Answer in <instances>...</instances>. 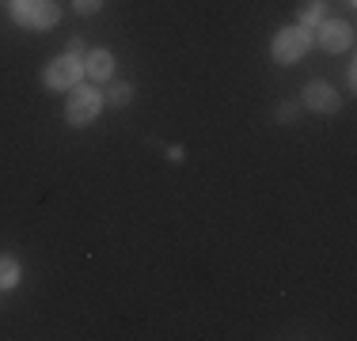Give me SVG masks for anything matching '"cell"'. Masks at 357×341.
<instances>
[{"mask_svg": "<svg viewBox=\"0 0 357 341\" xmlns=\"http://www.w3.org/2000/svg\"><path fill=\"white\" fill-rule=\"evenodd\" d=\"M103 4L107 0H73V12L76 15H96V12H103Z\"/></svg>", "mask_w": 357, "mask_h": 341, "instance_id": "cell-11", "label": "cell"}, {"mask_svg": "<svg viewBox=\"0 0 357 341\" xmlns=\"http://www.w3.org/2000/svg\"><path fill=\"white\" fill-rule=\"evenodd\" d=\"M167 159H172V164H183V159H186V152L178 148V144H172V148H167Z\"/></svg>", "mask_w": 357, "mask_h": 341, "instance_id": "cell-13", "label": "cell"}, {"mask_svg": "<svg viewBox=\"0 0 357 341\" xmlns=\"http://www.w3.org/2000/svg\"><path fill=\"white\" fill-rule=\"evenodd\" d=\"M76 84H84V57L69 54V49H65V54H57L54 61L42 68V88L54 91V95H61V91L69 95Z\"/></svg>", "mask_w": 357, "mask_h": 341, "instance_id": "cell-3", "label": "cell"}, {"mask_svg": "<svg viewBox=\"0 0 357 341\" xmlns=\"http://www.w3.org/2000/svg\"><path fill=\"white\" fill-rule=\"evenodd\" d=\"M8 19L23 31L42 34V31L57 27L61 8H57V0H8Z\"/></svg>", "mask_w": 357, "mask_h": 341, "instance_id": "cell-1", "label": "cell"}, {"mask_svg": "<svg viewBox=\"0 0 357 341\" xmlns=\"http://www.w3.org/2000/svg\"><path fill=\"white\" fill-rule=\"evenodd\" d=\"M103 106H107L103 91L91 88V84H76L69 91V99H65V122H69L73 129H88V125L103 114Z\"/></svg>", "mask_w": 357, "mask_h": 341, "instance_id": "cell-2", "label": "cell"}, {"mask_svg": "<svg viewBox=\"0 0 357 341\" xmlns=\"http://www.w3.org/2000/svg\"><path fill=\"white\" fill-rule=\"evenodd\" d=\"M316 42H319V49H327V54H350L354 49V27L346 19L327 15V19L316 27Z\"/></svg>", "mask_w": 357, "mask_h": 341, "instance_id": "cell-5", "label": "cell"}, {"mask_svg": "<svg viewBox=\"0 0 357 341\" xmlns=\"http://www.w3.org/2000/svg\"><path fill=\"white\" fill-rule=\"evenodd\" d=\"M301 106L312 110V114H338L342 110V95L335 91V84L327 80H312L301 95Z\"/></svg>", "mask_w": 357, "mask_h": 341, "instance_id": "cell-6", "label": "cell"}, {"mask_svg": "<svg viewBox=\"0 0 357 341\" xmlns=\"http://www.w3.org/2000/svg\"><path fill=\"white\" fill-rule=\"evenodd\" d=\"M69 54H76V57H84V54H88V46H84L80 38H69Z\"/></svg>", "mask_w": 357, "mask_h": 341, "instance_id": "cell-14", "label": "cell"}, {"mask_svg": "<svg viewBox=\"0 0 357 341\" xmlns=\"http://www.w3.org/2000/svg\"><path fill=\"white\" fill-rule=\"evenodd\" d=\"M346 88H350V91L357 88V68H354V65H350V68H346Z\"/></svg>", "mask_w": 357, "mask_h": 341, "instance_id": "cell-15", "label": "cell"}, {"mask_svg": "<svg viewBox=\"0 0 357 341\" xmlns=\"http://www.w3.org/2000/svg\"><path fill=\"white\" fill-rule=\"evenodd\" d=\"M23 280V266L15 254H0V292H12Z\"/></svg>", "mask_w": 357, "mask_h": 341, "instance_id": "cell-9", "label": "cell"}, {"mask_svg": "<svg viewBox=\"0 0 357 341\" xmlns=\"http://www.w3.org/2000/svg\"><path fill=\"white\" fill-rule=\"evenodd\" d=\"M323 19H327V0H301V8H296V23H301L304 31H316Z\"/></svg>", "mask_w": 357, "mask_h": 341, "instance_id": "cell-8", "label": "cell"}, {"mask_svg": "<svg viewBox=\"0 0 357 341\" xmlns=\"http://www.w3.org/2000/svg\"><path fill=\"white\" fill-rule=\"evenodd\" d=\"M342 4H346V8H354V4H357V0H342Z\"/></svg>", "mask_w": 357, "mask_h": 341, "instance_id": "cell-16", "label": "cell"}, {"mask_svg": "<svg viewBox=\"0 0 357 341\" xmlns=\"http://www.w3.org/2000/svg\"><path fill=\"white\" fill-rule=\"evenodd\" d=\"M84 76H88L91 84H103L114 76V54H110L107 46H96L84 54Z\"/></svg>", "mask_w": 357, "mask_h": 341, "instance_id": "cell-7", "label": "cell"}, {"mask_svg": "<svg viewBox=\"0 0 357 341\" xmlns=\"http://www.w3.org/2000/svg\"><path fill=\"white\" fill-rule=\"evenodd\" d=\"M110 106H130L133 102V84H114V88H110V95H103Z\"/></svg>", "mask_w": 357, "mask_h": 341, "instance_id": "cell-10", "label": "cell"}, {"mask_svg": "<svg viewBox=\"0 0 357 341\" xmlns=\"http://www.w3.org/2000/svg\"><path fill=\"white\" fill-rule=\"evenodd\" d=\"M301 114V102H282V106H278V122H293V118Z\"/></svg>", "mask_w": 357, "mask_h": 341, "instance_id": "cell-12", "label": "cell"}, {"mask_svg": "<svg viewBox=\"0 0 357 341\" xmlns=\"http://www.w3.org/2000/svg\"><path fill=\"white\" fill-rule=\"evenodd\" d=\"M312 31H304L301 23L296 27H282L270 38V61L274 65H296V61H304V54L312 49Z\"/></svg>", "mask_w": 357, "mask_h": 341, "instance_id": "cell-4", "label": "cell"}]
</instances>
